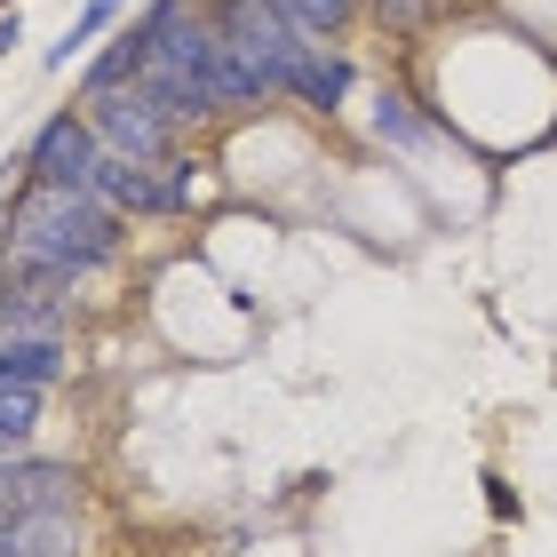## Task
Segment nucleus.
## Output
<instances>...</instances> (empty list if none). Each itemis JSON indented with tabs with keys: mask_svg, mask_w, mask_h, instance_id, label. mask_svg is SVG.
I'll return each mask as SVG.
<instances>
[{
	"mask_svg": "<svg viewBox=\"0 0 557 557\" xmlns=\"http://www.w3.org/2000/svg\"><path fill=\"white\" fill-rule=\"evenodd\" d=\"M208 16H215V33H223V48L232 57H247L263 72V88L287 104V88H295V72L311 64V48H319V33L302 24L287 0H208Z\"/></svg>",
	"mask_w": 557,
	"mask_h": 557,
	"instance_id": "f03ea898",
	"label": "nucleus"
},
{
	"mask_svg": "<svg viewBox=\"0 0 557 557\" xmlns=\"http://www.w3.org/2000/svg\"><path fill=\"white\" fill-rule=\"evenodd\" d=\"M0 557H88V525H81V510L0 518Z\"/></svg>",
	"mask_w": 557,
	"mask_h": 557,
	"instance_id": "423d86ee",
	"label": "nucleus"
},
{
	"mask_svg": "<svg viewBox=\"0 0 557 557\" xmlns=\"http://www.w3.org/2000/svg\"><path fill=\"white\" fill-rule=\"evenodd\" d=\"M16 40H24V16H16V0H9V9H0V64L16 57Z\"/></svg>",
	"mask_w": 557,
	"mask_h": 557,
	"instance_id": "ddd939ff",
	"label": "nucleus"
},
{
	"mask_svg": "<svg viewBox=\"0 0 557 557\" xmlns=\"http://www.w3.org/2000/svg\"><path fill=\"white\" fill-rule=\"evenodd\" d=\"M81 112L96 120L104 151H128V160H175V151H184V128H175V120L151 104L136 81H120L104 96H81Z\"/></svg>",
	"mask_w": 557,
	"mask_h": 557,
	"instance_id": "20e7f679",
	"label": "nucleus"
},
{
	"mask_svg": "<svg viewBox=\"0 0 557 557\" xmlns=\"http://www.w3.org/2000/svg\"><path fill=\"white\" fill-rule=\"evenodd\" d=\"M367 128L383 136V144H398V151H414V144L430 136V112L414 104V96H398V88H383V96H374V112H367Z\"/></svg>",
	"mask_w": 557,
	"mask_h": 557,
	"instance_id": "9b49d317",
	"label": "nucleus"
},
{
	"mask_svg": "<svg viewBox=\"0 0 557 557\" xmlns=\"http://www.w3.org/2000/svg\"><path fill=\"white\" fill-rule=\"evenodd\" d=\"M96 168H104V136H96V120L81 104L48 112L33 144H24V175L33 184H57V191H96Z\"/></svg>",
	"mask_w": 557,
	"mask_h": 557,
	"instance_id": "7ed1b4c3",
	"label": "nucleus"
},
{
	"mask_svg": "<svg viewBox=\"0 0 557 557\" xmlns=\"http://www.w3.org/2000/svg\"><path fill=\"white\" fill-rule=\"evenodd\" d=\"M88 502V470L57 462V454H9L0 462V518H33V510H81Z\"/></svg>",
	"mask_w": 557,
	"mask_h": 557,
	"instance_id": "39448f33",
	"label": "nucleus"
},
{
	"mask_svg": "<svg viewBox=\"0 0 557 557\" xmlns=\"http://www.w3.org/2000/svg\"><path fill=\"white\" fill-rule=\"evenodd\" d=\"M128 247V215L96 191H57V184H24L9 191V223H0V271L48 278V287H81L104 263H120Z\"/></svg>",
	"mask_w": 557,
	"mask_h": 557,
	"instance_id": "f257e3e1",
	"label": "nucleus"
},
{
	"mask_svg": "<svg viewBox=\"0 0 557 557\" xmlns=\"http://www.w3.org/2000/svg\"><path fill=\"white\" fill-rule=\"evenodd\" d=\"M0 374L57 391L64 374H72V343H64V335H0Z\"/></svg>",
	"mask_w": 557,
	"mask_h": 557,
	"instance_id": "6e6552de",
	"label": "nucleus"
},
{
	"mask_svg": "<svg viewBox=\"0 0 557 557\" xmlns=\"http://www.w3.org/2000/svg\"><path fill=\"white\" fill-rule=\"evenodd\" d=\"M287 9H295L302 24H311V33H319V40H343V33H350V24H359V16H367V0H287Z\"/></svg>",
	"mask_w": 557,
	"mask_h": 557,
	"instance_id": "f8f14e48",
	"label": "nucleus"
},
{
	"mask_svg": "<svg viewBox=\"0 0 557 557\" xmlns=\"http://www.w3.org/2000/svg\"><path fill=\"white\" fill-rule=\"evenodd\" d=\"M40 414H48V391H40V383H16V374H0V462L33 446Z\"/></svg>",
	"mask_w": 557,
	"mask_h": 557,
	"instance_id": "9d476101",
	"label": "nucleus"
},
{
	"mask_svg": "<svg viewBox=\"0 0 557 557\" xmlns=\"http://www.w3.org/2000/svg\"><path fill=\"white\" fill-rule=\"evenodd\" d=\"M350 88H359V72H350V57L343 48H311V64L295 72V88H287V104H302V112H319V120H335L343 104H350Z\"/></svg>",
	"mask_w": 557,
	"mask_h": 557,
	"instance_id": "0eeeda50",
	"label": "nucleus"
},
{
	"mask_svg": "<svg viewBox=\"0 0 557 557\" xmlns=\"http://www.w3.org/2000/svg\"><path fill=\"white\" fill-rule=\"evenodd\" d=\"M128 16V0H81L64 24V40H48V72H72V64H88V48L112 33V24Z\"/></svg>",
	"mask_w": 557,
	"mask_h": 557,
	"instance_id": "1a4fd4ad",
	"label": "nucleus"
}]
</instances>
